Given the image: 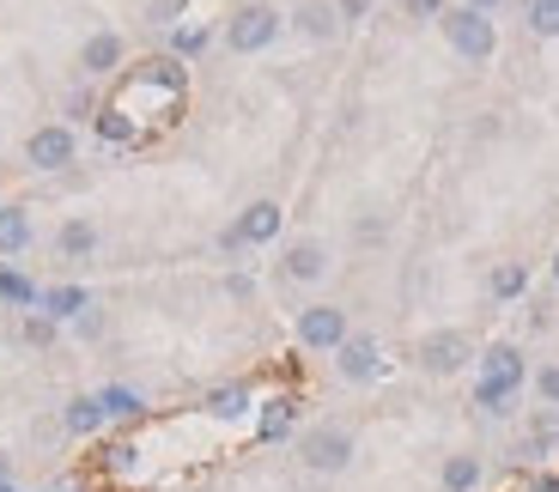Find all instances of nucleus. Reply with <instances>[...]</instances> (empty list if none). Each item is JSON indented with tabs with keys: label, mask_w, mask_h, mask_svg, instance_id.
I'll return each mask as SVG.
<instances>
[{
	"label": "nucleus",
	"mask_w": 559,
	"mask_h": 492,
	"mask_svg": "<svg viewBox=\"0 0 559 492\" xmlns=\"http://www.w3.org/2000/svg\"><path fill=\"white\" fill-rule=\"evenodd\" d=\"M530 383V365H523V352L511 347V340H492L487 352H480V383H475V401L487 413H504L511 408V395Z\"/></svg>",
	"instance_id": "f257e3e1"
},
{
	"label": "nucleus",
	"mask_w": 559,
	"mask_h": 492,
	"mask_svg": "<svg viewBox=\"0 0 559 492\" xmlns=\"http://www.w3.org/2000/svg\"><path fill=\"white\" fill-rule=\"evenodd\" d=\"M280 31H286V19H280L267 0H243L238 13L225 19V49H238V56H262Z\"/></svg>",
	"instance_id": "f03ea898"
},
{
	"label": "nucleus",
	"mask_w": 559,
	"mask_h": 492,
	"mask_svg": "<svg viewBox=\"0 0 559 492\" xmlns=\"http://www.w3.org/2000/svg\"><path fill=\"white\" fill-rule=\"evenodd\" d=\"M444 37L450 49H456L462 61H492V49H499V31H492L487 13H475V7H444Z\"/></svg>",
	"instance_id": "7ed1b4c3"
},
{
	"label": "nucleus",
	"mask_w": 559,
	"mask_h": 492,
	"mask_svg": "<svg viewBox=\"0 0 559 492\" xmlns=\"http://www.w3.org/2000/svg\"><path fill=\"white\" fill-rule=\"evenodd\" d=\"M419 371H432V377H456L468 359H475V340L462 335V328H432V335L419 340Z\"/></svg>",
	"instance_id": "20e7f679"
},
{
	"label": "nucleus",
	"mask_w": 559,
	"mask_h": 492,
	"mask_svg": "<svg viewBox=\"0 0 559 492\" xmlns=\"http://www.w3.org/2000/svg\"><path fill=\"white\" fill-rule=\"evenodd\" d=\"M298 456H305L310 475H341V468L353 463V432L347 425H317V432H305Z\"/></svg>",
	"instance_id": "39448f33"
},
{
	"label": "nucleus",
	"mask_w": 559,
	"mask_h": 492,
	"mask_svg": "<svg viewBox=\"0 0 559 492\" xmlns=\"http://www.w3.org/2000/svg\"><path fill=\"white\" fill-rule=\"evenodd\" d=\"M298 347H310V352H335L341 340L353 335L347 328V310L341 304H310V310H298Z\"/></svg>",
	"instance_id": "423d86ee"
},
{
	"label": "nucleus",
	"mask_w": 559,
	"mask_h": 492,
	"mask_svg": "<svg viewBox=\"0 0 559 492\" xmlns=\"http://www.w3.org/2000/svg\"><path fill=\"white\" fill-rule=\"evenodd\" d=\"M73 153H80V141H73L68 122H49V128H37V134L25 141V165L43 170V177H49V170H68Z\"/></svg>",
	"instance_id": "0eeeda50"
},
{
	"label": "nucleus",
	"mask_w": 559,
	"mask_h": 492,
	"mask_svg": "<svg viewBox=\"0 0 559 492\" xmlns=\"http://www.w3.org/2000/svg\"><path fill=\"white\" fill-rule=\"evenodd\" d=\"M335 371H341L347 383H378V377H383V347H378L371 335H347V340L335 347Z\"/></svg>",
	"instance_id": "6e6552de"
},
{
	"label": "nucleus",
	"mask_w": 559,
	"mask_h": 492,
	"mask_svg": "<svg viewBox=\"0 0 559 492\" xmlns=\"http://www.w3.org/2000/svg\"><path fill=\"white\" fill-rule=\"evenodd\" d=\"M280 274L293 286H317L322 274H329V250H322L317 238H293L286 250H280Z\"/></svg>",
	"instance_id": "1a4fd4ad"
},
{
	"label": "nucleus",
	"mask_w": 559,
	"mask_h": 492,
	"mask_svg": "<svg viewBox=\"0 0 559 492\" xmlns=\"http://www.w3.org/2000/svg\"><path fill=\"white\" fill-rule=\"evenodd\" d=\"M280 226H286V213H280V201H250V207L238 213V243L243 250H255V243H274L280 238Z\"/></svg>",
	"instance_id": "9d476101"
},
{
	"label": "nucleus",
	"mask_w": 559,
	"mask_h": 492,
	"mask_svg": "<svg viewBox=\"0 0 559 492\" xmlns=\"http://www.w3.org/2000/svg\"><path fill=\"white\" fill-rule=\"evenodd\" d=\"M122 61H128V43L116 37V31L85 37V49H80V68L92 73V80H110V73H122Z\"/></svg>",
	"instance_id": "9b49d317"
},
{
	"label": "nucleus",
	"mask_w": 559,
	"mask_h": 492,
	"mask_svg": "<svg viewBox=\"0 0 559 492\" xmlns=\"http://www.w3.org/2000/svg\"><path fill=\"white\" fill-rule=\"evenodd\" d=\"M293 25L305 31L310 43H329L341 31V13H335V0H305V7L293 13Z\"/></svg>",
	"instance_id": "f8f14e48"
},
{
	"label": "nucleus",
	"mask_w": 559,
	"mask_h": 492,
	"mask_svg": "<svg viewBox=\"0 0 559 492\" xmlns=\"http://www.w3.org/2000/svg\"><path fill=\"white\" fill-rule=\"evenodd\" d=\"M104 420H110V413H104V401H98V395H73L68 408H61V425H68L73 437L104 432Z\"/></svg>",
	"instance_id": "ddd939ff"
},
{
	"label": "nucleus",
	"mask_w": 559,
	"mask_h": 492,
	"mask_svg": "<svg viewBox=\"0 0 559 492\" xmlns=\"http://www.w3.org/2000/svg\"><path fill=\"white\" fill-rule=\"evenodd\" d=\"M480 456H468V451H456V456H444V468H438V487L444 492H475L480 487Z\"/></svg>",
	"instance_id": "4468645a"
},
{
	"label": "nucleus",
	"mask_w": 559,
	"mask_h": 492,
	"mask_svg": "<svg viewBox=\"0 0 559 492\" xmlns=\"http://www.w3.org/2000/svg\"><path fill=\"white\" fill-rule=\"evenodd\" d=\"M37 304L49 310V323H68V316L92 310V292H85V286H49V292H43Z\"/></svg>",
	"instance_id": "2eb2a0df"
},
{
	"label": "nucleus",
	"mask_w": 559,
	"mask_h": 492,
	"mask_svg": "<svg viewBox=\"0 0 559 492\" xmlns=\"http://www.w3.org/2000/svg\"><path fill=\"white\" fill-rule=\"evenodd\" d=\"M25 250H31V213L0 207V255H25Z\"/></svg>",
	"instance_id": "dca6fc26"
},
{
	"label": "nucleus",
	"mask_w": 559,
	"mask_h": 492,
	"mask_svg": "<svg viewBox=\"0 0 559 492\" xmlns=\"http://www.w3.org/2000/svg\"><path fill=\"white\" fill-rule=\"evenodd\" d=\"M487 292L499 298V304L523 298V292H530V267H523V262H499V267H492V280H487Z\"/></svg>",
	"instance_id": "f3484780"
},
{
	"label": "nucleus",
	"mask_w": 559,
	"mask_h": 492,
	"mask_svg": "<svg viewBox=\"0 0 559 492\" xmlns=\"http://www.w3.org/2000/svg\"><path fill=\"white\" fill-rule=\"evenodd\" d=\"M56 243H61V255H73V262H85V255L98 250V226H92V219H68Z\"/></svg>",
	"instance_id": "a211bd4d"
},
{
	"label": "nucleus",
	"mask_w": 559,
	"mask_h": 492,
	"mask_svg": "<svg viewBox=\"0 0 559 492\" xmlns=\"http://www.w3.org/2000/svg\"><path fill=\"white\" fill-rule=\"evenodd\" d=\"M98 134H104V141H116V146H134L140 141V128L128 122L122 104H104V110H98Z\"/></svg>",
	"instance_id": "6ab92c4d"
},
{
	"label": "nucleus",
	"mask_w": 559,
	"mask_h": 492,
	"mask_svg": "<svg viewBox=\"0 0 559 492\" xmlns=\"http://www.w3.org/2000/svg\"><path fill=\"white\" fill-rule=\"evenodd\" d=\"M207 413L213 420H238V413H250V389L243 383H225V389L207 395Z\"/></svg>",
	"instance_id": "aec40b11"
},
{
	"label": "nucleus",
	"mask_w": 559,
	"mask_h": 492,
	"mask_svg": "<svg viewBox=\"0 0 559 492\" xmlns=\"http://www.w3.org/2000/svg\"><path fill=\"white\" fill-rule=\"evenodd\" d=\"M0 298H7V304H13V310H31V304H37V286H31L25 280V274H13V267H0Z\"/></svg>",
	"instance_id": "412c9836"
},
{
	"label": "nucleus",
	"mask_w": 559,
	"mask_h": 492,
	"mask_svg": "<svg viewBox=\"0 0 559 492\" xmlns=\"http://www.w3.org/2000/svg\"><path fill=\"white\" fill-rule=\"evenodd\" d=\"M293 401H286V395H280V401H267V413H262V437H286L293 432Z\"/></svg>",
	"instance_id": "4be33fe9"
},
{
	"label": "nucleus",
	"mask_w": 559,
	"mask_h": 492,
	"mask_svg": "<svg viewBox=\"0 0 559 492\" xmlns=\"http://www.w3.org/2000/svg\"><path fill=\"white\" fill-rule=\"evenodd\" d=\"M98 401H104L110 420H134V413H140V395L134 389H98Z\"/></svg>",
	"instance_id": "5701e85b"
},
{
	"label": "nucleus",
	"mask_w": 559,
	"mask_h": 492,
	"mask_svg": "<svg viewBox=\"0 0 559 492\" xmlns=\"http://www.w3.org/2000/svg\"><path fill=\"white\" fill-rule=\"evenodd\" d=\"M530 31L535 37H559V0H530Z\"/></svg>",
	"instance_id": "b1692460"
},
{
	"label": "nucleus",
	"mask_w": 559,
	"mask_h": 492,
	"mask_svg": "<svg viewBox=\"0 0 559 492\" xmlns=\"http://www.w3.org/2000/svg\"><path fill=\"white\" fill-rule=\"evenodd\" d=\"M535 395H542L547 408H559V359H547V365H535Z\"/></svg>",
	"instance_id": "393cba45"
},
{
	"label": "nucleus",
	"mask_w": 559,
	"mask_h": 492,
	"mask_svg": "<svg viewBox=\"0 0 559 492\" xmlns=\"http://www.w3.org/2000/svg\"><path fill=\"white\" fill-rule=\"evenodd\" d=\"M201 49H207V31H201V25L177 31V56H201Z\"/></svg>",
	"instance_id": "a878e982"
},
{
	"label": "nucleus",
	"mask_w": 559,
	"mask_h": 492,
	"mask_svg": "<svg viewBox=\"0 0 559 492\" xmlns=\"http://www.w3.org/2000/svg\"><path fill=\"white\" fill-rule=\"evenodd\" d=\"M25 340H37V347H49V340H56V323H49V316H31V323H25Z\"/></svg>",
	"instance_id": "bb28decb"
},
{
	"label": "nucleus",
	"mask_w": 559,
	"mask_h": 492,
	"mask_svg": "<svg viewBox=\"0 0 559 492\" xmlns=\"http://www.w3.org/2000/svg\"><path fill=\"white\" fill-rule=\"evenodd\" d=\"M530 328H554V298H535L530 304Z\"/></svg>",
	"instance_id": "cd10ccee"
},
{
	"label": "nucleus",
	"mask_w": 559,
	"mask_h": 492,
	"mask_svg": "<svg viewBox=\"0 0 559 492\" xmlns=\"http://www.w3.org/2000/svg\"><path fill=\"white\" fill-rule=\"evenodd\" d=\"M407 19H444V0H407Z\"/></svg>",
	"instance_id": "c85d7f7f"
},
{
	"label": "nucleus",
	"mask_w": 559,
	"mask_h": 492,
	"mask_svg": "<svg viewBox=\"0 0 559 492\" xmlns=\"http://www.w3.org/2000/svg\"><path fill=\"white\" fill-rule=\"evenodd\" d=\"M73 323H80V335H85V340H92V335H104V316H98V304H92V310H80Z\"/></svg>",
	"instance_id": "c756f323"
},
{
	"label": "nucleus",
	"mask_w": 559,
	"mask_h": 492,
	"mask_svg": "<svg viewBox=\"0 0 559 492\" xmlns=\"http://www.w3.org/2000/svg\"><path fill=\"white\" fill-rule=\"evenodd\" d=\"M335 13L341 19H365V13H371V0H335Z\"/></svg>",
	"instance_id": "7c9ffc66"
},
{
	"label": "nucleus",
	"mask_w": 559,
	"mask_h": 492,
	"mask_svg": "<svg viewBox=\"0 0 559 492\" xmlns=\"http://www.w3.org/2000/svg\"><path fill=\"white\" fill-rule=\"evenodd\" d=\"M462 7H475V13H487V19H492V13L504 7V0H462Z\"/></svg>",
	"instance_id": "2f4dec72"
},
{
	"label": "nucleus",
	"mask_w": 559,
	"mask_h": 492,
	"mask_svg": "<svg viewBox=\"0 0 559 492\" xmlns=\"http://www.w3.org/2000/svg\"><path fill=\"white\" fill-rule=\"evenodd\" d=\"M7 475H13V468H7V456H0V487H7Z\"/></svg>",
	"instance_id": "473e14b6"
},
{
	"label": "nucleus",
	"mask_w": 559,
	"mask_h": 492,
	"mask_svg": "<svg viewBox=\"0 0 559 492\" xmlns=\"http://www.w3.org/2000/svg\"><path fill=\"white\" fill-rule=\"evenodd\" d=\"M554 286H559V250H554Z\"/></svg>",
	"instance_id": "72a5a7b5"
}]
</instances>
